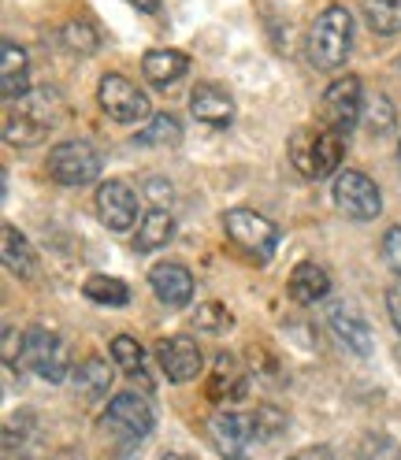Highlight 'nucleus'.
I'll return each mask as SVG.
<instances>
[{"instance_id":"31","label":"nucleus","mask_w":401,"mask_h":460,"mask_svg":"<svg viewBox=\"0 0 401 460\" xmlns=\"http://www.w3.org/2000/svg\"><path fill=\"white\" fill-rule=\"evenodd\" d=\"M383 261L401 279V226H390L387 234H383Z\"/></svg>"},{"instance_id":"11","label":"nucleus","mask_w":401,"mask_h":460,"mask_svg":"<svg viewBox=\"0 0 401 460\" xmlns=\"http://www.w3.org/2000/svg\"><path fill=\"white\" fill-rule=\"evenodd\" d=\"M156 360H160V371L171 379V383H193L200 376V364H205V357H200V345L186 334H171L156 345Z\"/></svg>"},{"instance_id":"30","label":"nucleus","mask_w":401,"mask_h":460,"mask_svg":"<svg viewBox=\"0 0 401 460\" xmlns=\"http://www.w3.org/2000/svg\"><path fill=\"white\" fill-rule=\"evenodd\" d=\"M193 327H197V331H209V334H223V331L235 327V315L227 312L223 305L209 301V305H200V308L193 312Z\"/></svg>"},{"instance_id":"13","label":"nucleus","mask_w":401,"mask_h":460,"mask_svg":"<svg viewBox=\"0 0 401 460\" xmlns=\"http://www.w3.org/2000/svg\"><path fill=\"white\" fill-rule=\"evenodd\" d=\"M0 97L4 104H19L22 97H31V56L12 38L0 45Z\"/></svg>"},{"instance_id":"4","label":"nucleus","mask_w":401,"mask_h":460,"mask_svg":"<svg viewBox=\"0 0 401 460\" xmlns=\"http://www.w3.org/2000/svg\"><path fill=\"white\" fill-rule=\"evenodd\" d=\"M19 364H22L26 371H34V376L45 379V383H64L67 371H71V364H67V345L56 338V334L41 331V327L26 331V334L19 338Z\"/></svg>"},{"instance_id":"19","label":"nucleus","mask_w":401,"mask_h":460,"mask_svg":"<svg viewBox=\"0 0 401 460\" xmlns=\"http://www.w3.org/2000/svg\"><path fill=\"white\" fill-rule=\"evenodd\" d=\"M286 290H290V297H294L298 305H316V301H324V297L331 294V275H327L320 264L305 261V264H298V268L290 271V282H286Z\"/></svg>"},{"instance_id":"34","label":"nucleus","mask_w":401,"mask_h":460,"mask_svg":"<svg viewBox=\"0 0 401 460\" xmlns=\"http://www.w3.org/2000/svg\"><path fill=\"white\" fill-rule=\"evenodd\" d=\"M294 460H327V453H301V456H294Z\"/></svg>"},{"instance_id":"33","label":"nucleus","mask_w":401,"mask_h":460,"mask_svg":"<svg viewBox=\"0 0 401 460\" xmlns=\"http://www.w3.org/2000/svg\"><path fill=\"white\" fill-rule=\"evenodd\" d=\"M127 4H134L138 12H146V15H156V12H160V4H164V0H127Z\"/></svg>"},{"instance_id":"32","label":"nucleus","mask_w":401,"mask_h":460,"mask_svg":"<svg viewBox=\"0 0 401 460\" xmlns=\"http://www.w3.org/2000/svg\"><path fill=\"white\" fill-rule=\"evenodd\" d=\"M387 312H390V323H394L397 334H401V279L387 290Z\"/></svg>"},{"instance_id":"36","label":"nucleus","mask_w":401,"mask_h":460,"mask_svg":"<svg viewBox=\"0 0 401 460\" xmlns=\"http://www.w3.org/2000/svg\"><path fill=\"white\" fill-rule=\"evenodd\" d=\"M397 164H401V141H397Z\"/></svg>"},{"instance_id":"6","label":"nucleus","mask_w":401,"mask_h":460,"mask_svg":"<svg viewBox=\"0 0 401 460\" xmlns=\"http://www.w3.org/2000/svg\"><path fill=\"white\" fill-rule=\"evenodd\" d=\"M97 104H101V111L108 115V119H116V123H138V119H146L149 115L146 90H138V82H130L120 71H111V75L101 78Z\"/></svg>"},{"instance_id":"3","label":"nucleus","mask_w":401,"mask_h":460,"mask_svg":"<svg viewBox=\"0 0 401 460\" xmlns=\"http://www.w3.org/2000/svg\"><path fill=\"white\" fill-rule=\"evenodd\" d=\"M223 230H227V238H231L256 264H268L275 256V249H279V226L268 216L253 212V208L223 212Z\"/></svg>"},{"instance_id":"10","label":"nucleus","mask_w":401,"mask_h":460,"mask_svg":"<svg viewBox=\"0 0 401 460\" xmlns=\"http://www.w3.org/2000/svg\"><path fill=\"white\" fill-rule=\"evenodd\" d=\"M209 438L223 460H249V446L256 442V420L242 412H216L209 420Z\"/></svg>"},{"instance_id":"8","label":"nucleus","mask_w":401,"mask_h":460,"mask_svg":"<svg viewBox=\"0 0 401 460\" xmlns=\"http://www.w3.org/2000/svg\"><path fill=\"white\" fill-rule=\"evenodd\" d=\"M153 423H156L153 405L141 394H116V397L108 401V409H104V427L116 438H127V442L149 438Z\"/></svg>"},{"instance_id":"2","label":"nucleus","mask_w":401,"mask_h":460,"mask_svg":"<svg viewBox=\"0 0 401 460\" xmlns=\"http://www.w3.org/2000/svg\"><path fill=\"white\" fill-rule=\"evenodd\" d=\"M346 156V137L334 130H298L290 137V160L305 179H327Z\"/></svg>"},{"instance_id":"20","label":"nucleus","mask_w":401,"mask_h":460,"mask_svg":"<svg viewBox=\"0 0 401 460\" xmlns=\"http://www.w3.org/2000/svg\"><path fill=\"white\" fill-rule=\"evenodd\" d=\"M171 238H175V219H171V212L164 208H153L146 219L138 223V234H134V252H156L164 249Z\"/></svg>"},{"instance_id":"16","label":"nucleus","mask_w":401,"mask_h":460,"mask_svg":"<svg viewBox=\"0 0 401 460\" xmlns=\"http://www.w3.org/2000/svg\"><path fill=\"white\" fill-rule=\"evenodd\" d=\"M149 286H153L156 301L167 308H186L193 301V275H190V268H183L175 261L156 264L149 271Z\"/></svg>"},{"instance_id":"18","label":"nucleus","mask_w":401,"mask_h":460,"mask_svg":"<svg viewBox=\"0 0 401 460\" xmlns=\"http://www.w3.org/2000/svg\"><path fill=\"white\" fill-rule=\"evenodd\" d=\"M186 71H190V56L179 49H153V52H146V60H141V75L153 85H160V90L175 85Z\"/></svg>"},{"instance_id":"9","label":"nucleus","mask_w":401,"mask_h":460,"mask_svg":"<svg viewBox=\"0 0 401 460\" xmlns=\"http://www.w3.org/2000/svg\"><path fill=\"white\" fill-rule=\"evenodd\" d=\"M364 115V90H361V78L357 75H346L327 85L324 93V123L327 130L346 137Z\"/></svg>"},{"instance_id":"23","label":"nucleus","mask_w":401,"mask_h":460,"mask_svg":"<svg viewBox=\"0 0 401 460\" xmlns=\"http://www.w3.org/2000/svg\"><path fill=\"white\" fill-rule=\"evenodd\" d=\"M71 383H75V390H78L82 397L97 401V397H104L108 386H111V371H108V364H104L101 357H90V360H82V364L75 367Z\"/></svg>"},{"instance_id":"17","label":"nucleus","mask_w":401,"mask_h":460,"mask_svg":"<svg viewBox=\"0 0 401 460\" xmlns=\"http://www.w3.org/2000/svg\"><path fill=\"white\" fill-rule=\"evenodd\" d=\"M245 397V371L235 357L219 353L216 357V367L209 376V401H216V405H235V401Z\"/></svg>"},{"instance_id":"12","label":"nucleus","mask_w":401,"mask_h":460,"mask_svg":"<svg viewBox=\"0 0 401 460\" xmlns=\"http://www.w3.org/2000/svg\"><path fill=\"white\" fill-rule=\"evenodd\" d=\"M97 216H101V223L108 230H116V234H120V230H130L134 219H138V197H134V190L123 179L101 182V190H97Z\"/></svg>"},{"instance_id":"21","label":"nucleus","mask_w":401,"mask_h":460,"mask_svg":"<svg viewBox=\"0 0 401 460\" xmlns=\"http://www.w3.org/2000/svg\"><path fill=\"white\" fill-rule=\"evenodd\" d=\"M4 268L19 279H31L38 271V256L15 223H4Z\"/></svg>"},{"instance_id":"14","label":"nucleus","mask_w":401,"mask_h":460,"mask_svg":"<svg viewBox=\"0 0 401 460\" xmlns=\"http://www.w3.org/2000/svg\"><path fill=\"white\" fill-rule=\"evenodd\" d=\"M190 111H193L197 123L216 127V130H227L235 123V101H231V93L219 90V85H212V82H197L193 85Z\"/></svg>"},{"instance_id":"22","label":"nucleus","mask_w":401,"mask_h":460,"mask_svg":"<svg viewBox=\"0 0 401 460\" xmlns=\"http://www.w3.org/2000/svg\"><path fill=\"white\" fill-rule=\"evenodd\" d=\"M361 15L371 34H401V0H361Z\"/></svg>"},{"instance_id":"15","label":"nucleus","mask_w":401,"mask_h":460,"mask_svg":"<svg viewBox=\"0 0 401 460\" xmlns=\"http://www.w3.org/2000/svg\"><path fill=\"white\" fill-rule=\"evenodd\" d=\"M327 323H331L334 338L346 345V349H353L357 357H368V353H371V327H368L364 312H361L357 305H346V301L331 305Z\"/></svg>"},{"instance_id":"1","label":"nucleus","mask_w":401,"mask_h":460,"mask_svg":"<svg viewBox=\"0 0 401 460\" xmlns=\"http://www.w3.org/2000/svg\"><path fill=\"white\" fill-rule=\"evenodd\" d=\"M350 52H353V15L342 4H331L316 15L308 31V64L316 71H338L350 60Z\"/></svg>"},{"instance_id":"25","label":"nucleus","mask_w":401,"mask_h":460,"mask_svg":"<svg viewBox=\"0 0 401 460\" xmlns=\"http://www.w3.org/2000/svg\"><path fill=\"white\" fill-rule=\"evenodd\" d=\"M111 360H116L120 371H127L130 379H141V386H153L146 376V349H141V341H134L130 334L111 338Z\"/></svg>"},{"instance_id":"37","label":"nucleus","mask_w":401,"mask_h":460,"mask_svg":"<svg viewBox=\"0 0 401 460\" xmlns=\"http://www.w3.org/2000/svg\"><path fill=\"white\" fill-rule=\"evenodd\" d=\"M397 75H401V60H397Z\"/></svg>"},{"instance_id":"28","label":"nucleus","mask_w":401,"mask_h":460,"mask_svg":"<svg viewBox=\"0 0 401 460\" xmlns=\"http://www.w3.org/2000/svg\"><path fill=\"white\" fill-rule=\"evenodd\" d=\"M394 123H397V111H394L390 97L387 93H371L364 101V127H368V134L371 137H387L394 130Z\"/></svg>"},{"instance_id":"7","label":"nucleus","mask_w":401,"mask_h":460,"mask_svg":"<svg viewBox=\"0 0 401 460\" xmlns=\"http://www.w3.org/2000/svg\"><path fill=\"white\" fill-rule=\"evenodd\" d=\"M334 205L338 212H346L350 219L357 223H368V219H376L383 212V193L379 186L371 182L368 175H361V171H342V175H334Z\"/></svg>"},{"instance_id":"5","label":"nucleus","mask_w":401,"mask_h":460,"mask_svg":"<svg viewBox=\"0 0 401 460\" xmlns=\"http://www.w3.org/2000/svg\"><path fill=\"white\" fill-rule=\"evenodd\" d=\"M49 175L60 186H90L101 175V153L90 141H60L49 153Z\"/></svg>"},{"instance_id":"35","label":"nucleus","mask_w":401,"mask_h":460,"mask_svg":"<svg viewBox=\"0 0 401 460\" xmlns=\"http://www.w3.org/2000/svg\"><path fill=\"white\" fill-rule=\"evenodd\" d=\"M164 460H193V456H186V453H167Z\"/></svg>"},{"instance_id":"24","label":"nucleus","mask_w":401,"mask_h":460,"mask_svg":"<svg viewBox=\"0 0 401 460\" xmlns=\"http://www.w3.org/2000/svg\"><path fill=\"white\" fill-rule=\"evenodd\" d=\"M179 141H183V123L171 111L153 115L149 127L138 134V146H149V149H175Z\"/></svg>"},{"instance_id":"26","label":"nucleus","mask_w":401,"mask_h":460,"mask_svg":"<svg viewBox=\"0 0 401 460\" xmlns=\"http://www.w3.org/2000/svg\"><path fill=\"white\" fill-rule=\"evenodd\" d=\"M49 134V123H41L38 115H31L26 108H19V115H8V123H4V137H8V146H19V149H31L38 146V141Z\"/></svg>"},{"instance_id":"29","label":"nucleus","mask_w":401,"mask_h":460,"mask_svg":"<svg viewBox=\"0 0 401 460\" xmlns=\"http://www.w3.org/2000/svg\"><path fill=\"white\" fill-rule=\"evenodd\" d=\"M60 38H64V45H67L71 52H82V56H90V52L101 49V34H97V26H94L90 19H71V22H64Z\"/></svg>"},{"instance_id":"27","label":"nucleus","mask_w":401,"mask_h":460,"mask_svg":"<svg viewBox=\"0 0 401 460\" xmlns=\"http://www.w3.org/2000/svg\"><path fill=\"white\" fill-rule=\"evenodd\" d=\"M82 294L90 297L94 305H108V308H123V305L130 301L127 282L111 279V275H90V279L82 282Z\"/></svg>"}]
</instances>
